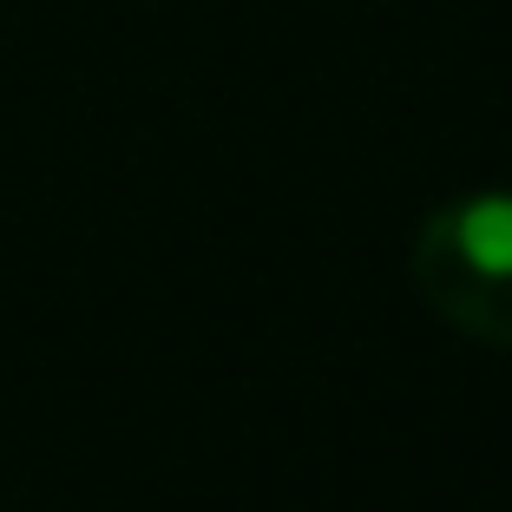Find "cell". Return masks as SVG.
Segmentation results:
<instances>
[{
  "label": "cell",
  "instance_id": "6da1fadb",
  "mask_svg": "<svg viewBox=\"0 0 512 512\" xmlns=\"http://www.w3.org/2000/svg\"><path fill=\"white\" fill-rule=\"evenodd\" d=\"M407 270L453 335L512 348V191H473L427 211Z\"/></svg>",
  "mask_w": 512,
  "mask_h": 512
}]
</instances>
